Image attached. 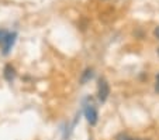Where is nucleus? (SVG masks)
<instances>
[{
    "mask_svg": "<svg viewBox=\"0 0 159 140\" xmlns=\"http://www.w3.org/2000/svg\"><path fill=\"white\" fill-rule=\"evenodd\" d=\"M93 70L92 68H86L84 70V72H82V76H80V84L82 85H84V84L87 82V81H90V79L93 78Z\"/></svg>",
    "mask_w": 159,
    "mask_h": 140,
    "instance_id": "39448f33",
    "label": "nucleus"
},
{
    "mask_svg": "<svg viewBox=\"0 0 159 140\" xmlns=\"http://www.w3.org/2000/svg\"><path fill=\"white\" fill-rule=\"evenodd\" d=\"M158 54H159V48H158Z\"/></svg>",
    "mask_w": 159,
    "mask_h": 140,
    "instance_id": "9b49d317",
    "label": "nucleus"
},
{
    "mask_svg": "<svg viewBox=\"0 0 159 140\" xmlns=\"http://www.w3.org/2000/svg\"><path fill=\"white\" fill-rule=\"evenodd\" d=\"M108 95H110V85H108V82L104 78H100L99 84H97V98H99V101L102 104L106 102Z\"/></svg>",
    "mask_w": 159,
    "mask_h": 140,
    "instance_id": "f03ea898",
    "label": "nucleus"
},
{
    "mask_svg": "<svg viewBox=\"0 0 159 140\" xmlns=\"http://www.w3.org/2000/svg\"><path fill=\"white\" fill-rule=\"evenodd\" d=\"M155 92L159 94V74L156 75V81H155Z\"/></svg>",
    "mask_w": 159,
    "mask_h": 140,
    "instance_id": "6e6552de",
    "label": "nucleus"
},
{
    "mask_svg": "<svg viewBox=\"0 0 159 140\" xmlns=\"http://www.w3.org/2000/svg\"><path fill=\"white\" fill-rule=\"evenodd\" d=\"M16 75H17V74H16L14 67H13L11 64H7L6 67H4V78H6V81H9V82L14 81Z\"/></svg>",
    "mask_w": 159,
    "mask_h": 140,
    "instance_id": "20e7f679",
    "label": "nucleus"
},
{
    "mask_svg": "<svg viewBox=\"0 0 159 140\" xmlns=\"http://www.w3.org/2000/svg\"><path fill=\"white\" fill-rule=\"evenodd\" d=\"M116 140H134L131 136H128L127 133H120L116 136Z\"/></svg>",
    "mask_w": 159,
    "mask_h": 140,
    "instance_id": "423d86ee",
    "label": "nucleus"
},
{
    "mask_svg": "<svg viewBox=\"0 0 159 140\" xmlns=\"http://www.w3.org/2000/svg\"><path fill=\"white\" fill-rule=\"evenodd\" d=\"M16 38H17V34L16 33H9L7 34V37L4 38V41L2 43V47H3V54L4 55H7L10 52V50L13 48V46H14V43H16Z\"/></svg>",
    "mask_w": 159,
    "mask_h": 140,
    "instance_id": "7ed1b4c3",
    "label": "nucleus"
},
{
    "mask_svg": "<svg viewBox=\"0 0 159 140\" xmlns=\"http://www.w3.org/2000/svg\"><path fill=\"white\" fill-rule=\"evenodd\" d=\"M134 140H148V139H134Z\"/></svg>",
    "mask_w": 159,
    "mask_h": 140,
    "instance_id": "9d476101",
    "label": "nucleus"
},
{
    "mask_svg": "<svg viewBox=\"0 0 159 140\" xmlns=\"http://www.w3.org/2000/svg\"><path fill=\"white\" fill-rule=\"evenodd\" d=\"M153 33H155V37H156V38L159 40V27H156V28H155V31H153Z\"/></svg>",
    "mask_w": 159,
    "mask_h": 140,
    "instance_id": "1a4fd4ad",
    "label": "nucleus"
},
{
    "mask_svg": "<svg viewBox=\"0 0 159 140\" xmlns=\"http://www.w3.org/2000/svg\"><path fill=\"white\" fill-rule=\"evenodd\" d=\"M7 34H9V31H7V30H3V28H0V44L4 41V38L7 37Z\"/></svg>",
    "mask_w": 159,
    "mask_h": 140,
    "instance_id": "0eeeda50",
    "label": "nucleus"
},
{
    "mask_svg": "<svg viewBox=\"0 0 159 140\" xmlns=\"http://www.w3.org/2000/svg\"><path fill=\"white\" fill-rule=\"evenodd\" d=\"M83 113H84V118H86L87 123H89L90 126H94V125H96V123H97V119H99V113H97L96 106H94L92 102L84 105Z\"/></svg>",
    "mask_w": 159,
    "mask_h": 140,
    "instance_id": "f257e3e1",
    "label": "nucleus"
}]
</instances>
